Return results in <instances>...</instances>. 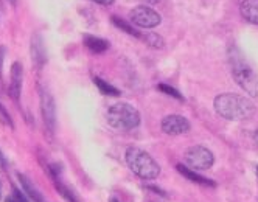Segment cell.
Masks as SVG:
<instances>
[{
	"label": "cell",
	"mask_w": 258,
	"mask_h": 202,
	"mask_svg": "<svg viewBox=\"0 0 258 202\" xmlns=\"http://www.w3.org/2000/svg\"><path fill=\"white\" fill-rule=\"evenodd\" d=\"M213 107L219 117L230 121H243L252 118L256 107L255 104L238 94H221L215 98Z\"/></svg>",
	"instance_id": "6da1fadb"
},
{
	"label": "cell",
	"mask_w": 258,
	"mask_h": 202,
	"mask_svg": "<svg viewBox=\"0 0 258 202\" xmlns=\"http://www.w3.org/2000/svg\"><path fill=\"white\" fill-rule=\"evenodd\" d=\"M229 61H230L232 77L236 81V84L241 89H244V92L249 97L256 98L258 97V77L252 70V67L246 62L243 54L235 47L230 48L229 51Z\"/></svg>",
	"instance_id": "7a4b0ae2"
},
{
	"label": "cell",
	"mask_w": 258,
	"mask_h": 202,
	"mask_svg": "<svg viewBox=\"0 0 258 202\" xmlns=\"http://www.w3.org/2000/svg\"><path fill=\"white\" fill-rule=\"evenodd\" d=\"M124 159H126L127 167L140 179L151 180V179H156L160 173L159 163L148 153H145L140 148H127Z\"/></svg>",
	"instance_id": "3957f363"
},
{
	"label": "cell",
	"mask_w": 258,
	"mask_h": 202,
	"mask_svg": "<svg viewBox=\"0 0 258 202\" xmlns=\"http://www.w3.org/2000/svg\"><path fill=\"white\" fill-rule=\"evenodd\" d=\"M107 123L118 131H131L140 124V114L133 104L115 103L106 114Z\"/></svg>",
	"instance_id": "277c9868"
},
{
	"label": "cell",
	"mask_w": 258,
	"mask_h": 202,
	"mask_svg": "<svg viewBox=\"0 0 258 202\" xmlns=\"http://www.w3.org/2000/svg\"><path fill=\"white\" fill-rule=\"evenodd\" d=\"M183 159H185V163H187L188 168L199 170V171L212 168V165L215 162V157H213L212 151L207 150L206 146H199V145L188 148L185 151Z\"/></svg>",
	"instance_id": "5b68a950"
},
{
	"label": "cell",
	"mask_w": 258,
	"mask_h": 202,
	"mask_svg": "<svg viewBox=\"0 0 258 202\" xmlns=\"http://www.w3.org/2000/svg\"><path fill=\"white\" fill-rule=\"evenodd\" d=\"M39 100L44 126L50 134H53L54 127H56V106H54V100L50 92L44 87H39Z\"/></svg>",
	"instance_id": "8992f818"
},
{
	"label": "cell",
	"mask_w": 258,
	"mask_h": 202,
	"mask_svg": "<svg viewBox=\"0 0 258 202\" xmlns=\"http://www.w3.org/2000/svg\"><path fill=\"white\" fill-rule=\"evenodd\" d=\"M131 22L139 28L150 30L162 22V17L156 10L145 5H139L131 11Z\"/></svg>",
	"instance_id": "52a82bcc"
},
{
	"label": "cell",
	"mask_w": 258,
	"mask_h": 202,
	"mask_svg": "<svg viewBox=\"0 0 258 202\" xmlns=\"http://www.w3.org/2000/svg\"><path fill=\"white\" fill-rule=\"evenodd\" d=\"M162 131L168 136H180L190 131V121L182 115H168L162 120Z\"/></svg>",
	"instance_id": "ba28073f"
},
{
	"label": "cell",
	"mask_w": 258,
	"mask_h": 202,
	"mask_svg": "<svg viewBox=\"0 0 258 202\" xmlns=\"http://www.w3.org/2000/svg\"><path fill=\"white\" fill-rule=\"evenodd\" d=\"M11 81H10V87H8V94L13 98V101H19L21 100V94H22V84H24V65L21 62H13L11 70Z\"/></svg>",
	"instance_id": "9c48e42d"
},
{
	"label": "cell",
	"mask_w": 258,
	"mask_h": 202,
	"mask_svg": "<svg viewBox=\"0 0 258 202\" xmlns=\"http://www.w3.org/2000/svg\"><path fill=\"white\" fill-rule=\"evenodd\" d=\"M176 170H177L183 177H187L188 180H191V182H195V183H199V185H204V187H216V183H215L213 180H210L209 177H204V176H201V174L195 173V170L188 168L187 165L179 163L177 167H176Z\"/></svg>",
	"instance_id": "30bf717a"
},
{
	"label": "cell",
	"mask_w": 258,
	"mask_h": 202,
	"mask_svg": "<svg viewBox=\"0 0 258 202\" xmlns=\"http://www.w3.org/2000/svg\"><path fill=\"white\" fill-rule=\"evenodd\" d=\"M31 59L38 67L45 64V48L39 34H34L31 38Z\"/></svg>",
	"instance_id": "8fae6325"
},
{
	"label": "cell",
	"mask_w": 258,
	"mask_h": 202,
	"mask_svg": "<svg viewBox=\"0 0 258 202\" xmlns=\"http://www.w3.org/2000/svg\"><path fill=\"white\" fill-rule=\"evenodd\" d=\"M239 13L247 22L258 25V0H243Z\"/></svg>",
	"instance_id": "7c38bea8"
},
{
	"label": "cell",
	"mask_w": 258,
	"mask_h": 202,
	"mask_svg": "<svg viewBox=\"0 0 258 202\" xmlns=\"http://www.w3.org/2000/svg\"><path fill=\"white\" fill-rule=\"evenodd\" d=\"M17 177H19L21 187L24 188V191L28 194V197H30V199H33L34 202H44L42 194L39 193V190H38V188H36V187L33 185V182H31L27 176H24V174H17Z\"/></svg>",
	"instance_id": "4fadbf2b"
},
{
	"label": "cell",
	"mask_w": 258,
	"mask_h": 202,
	"mask_svg": "<svg viewBox=\"0 0 258 202\" xmlns=\"http://www.w3.org/2000/svg\"><path fill=\"white\" fill-rule=\"evenodd\" d=\"M84 44L94 53H103L109 48V42H106L101 38H95V36H84Z\"/></svg>",
	"instance_id": "5bb4252c"
},
{
	"label": "cell",
	"mask_w": 258,
	"mask_h": 202,
	"mask_svg": "<svg viewBox=\"0 0 258 202\" xmlns=\"http://www.w3.org/2000/svg\"><path fill=\"white\" fill-rule=\"evenodd\" d=\"M92 81H94V83L97 84V87L100 89L101 94H104V95H110V97H118V95H120V90H118V89H115L112 84L106 83L104 80H101V78H98V77H94V78H92Z\"/></svg>",
	"instance_id": "9a60e30c"
},
{
	"label": "cell",
	"mask_w": 258,
	"mask_h": 202,
	"mask_svg": "<svg viewBox=\"0 0 258 202\" xmlns=\"http://www.w3.org/2000/svg\"><path fill=\"white\" fill-rule=\"evenodd\" d=\"M112 22L117 25V28H120V30L126 31L127 34L136 36V38H143V34H142L139 30H136V28H134V27H131V25H127L123 19H118V17H112Z\"/></svg>",
	"instance_id": "2e32d148"
},
{
	"label": "cell",
	"mask_w": 258,
	"mask_h": 202,
	"mask_svg": "<svg viewBox=\"0 0 258 202\" xmlns=\"http://www.w3.org/2000/svg\"><path fill=\"white\" fill-rule=\"evenodd\" d=\"M146 44L154 47V48H162L163 47V39H162V36L156 34V33H146L143 34V38H142Z\"/></svg>",
	"instance_id": "e0dca14e"
},
{
	"label": "cell",
	"mask_w": 258,
	"mask_h": 202,
	"mask_svg": "<svg viewBox=\"0 0 258 202\" xmlns=\"http://www.w3.org/2000/svg\"><path fill=\"white\" fill-rule=\"evenodd\" d=\"M157 89H159L160 92H163V94L171 95V97H174V98H177V100L183 101V95L180 94L179 90H176L174 87H171V86H167V84H159V86H157Z\"/></svg>",
	"instance_id": "ac0fdd59"
},
{
	"label": "cell",
	"mask_w": 258,
	"mask_h": 202,
	"mask_svg": "<svg viewBox=\"0 0 258 202\" xmlns=\"http://www.w3.org/2000/svg\"><path fill=\"white\" fill-rule=\"evenodd\" d=\"M0 118H2L10 127H14V123H13V120H11V117H10V114H8V111L7 109L2 106V103H0Z\"/></svg>",
	"instance_id": "d6986e66"
},
{
	"label": "cell",
	"mask_w": 258,
	"mask_h": 202,
	"mask_svg": "<svg viewBox=\"0 0 258 202\" xmlns=\"http://www.w3.org/2000/svg\"><path fill=\"white\" fill-rule=\"evenodd\" d=\"M7 56V48L4 45H0V80L4 77V61Z\"/></svg>",
	"instance_id": "ffe728a7"
},
{
	"label": "cell",
	"mask_w": 258,
	"mask_h": 202,
	"mask_svg": "<svg viewBox=\"0 0 258 202\" xmlns=\"http://www.w3.org/2000/svg\"><path fill=\"white\" fill-rule=\"evenodd\" d=\"M13 196L17 199V202H30V200L27 199V196H25L19 188H16V187H14V190H13Z\"/></svg>",
	"instance_id": "44dd1931"
},
{
	"label": "cell",
	"mask_w": 258,
	"mask_h": 202,
	"mask_svg": "<svg viewBox=\"0 0 258 202\" xmlns=\"http://www.w3.org/2000/svg\"><path fill=\"white\" fill-rule=\"evenodd\" d=\"M92 2H97L100 5H112L114 0H92Z\"/></svg>",
	"instance_id": "7402d4cb"
},
{
	"label": "cell",
	"mask_w": 258,
	"mask_h": 202,
	"mask_svg": "<svg viewBox=\"0 0 258 202\" xmlns=\"http://www.w3.org/2000/svg\"><path fill=\"white\" fill-rule=\"evenodd\" d=\"M5 202H17V199L11 194V196H8V197L5 199Z\"/></svg>",
	"instance_id": "603a6c76"
},
{
	"label": "cell",
	"mask_w": 258,
	"mask_h": 202,
	"mask_svg": "<svg viewBox=\"0 0 258 202\" xmlns=\"http://www.w3.org/2000/svg\"><path fill=\"white\" fill-rule=\"evenodd\" d=\"M145 2H148V4H153V5H154V4H159L160 0H145Z\"/></svg>",
	"instance_id": "cb8c5ba5"
},
{
	"label": "cell",
	"mask_w": 258,
	"mask_h": 202,
	"mask_svg": "<svg viewBox=\"0 0 258 202\" xmlns=\"http://www.w3.org/2000/svg\"><path fill=\"white\" fill-rule=\"evenodd\" d=\"M253 139H255V142H256V145H258V131L253 134Z\"/></svg>",
	"instance_id": "d4e9b609"
},
{
	"label": "cell",
	"mask_w": 258,
	"mask_h": 202,
	"mask_svg": "<svg viewBox=\"0 0 258 202\" xmlns=\"http://www.w3.org/2000/svg\"><path fill=\"white\" fill-rule=\"evenodd\" d=\"M8 2H10L11 5H16V0H8Z\"/></svg>",
	"instance_id": "484cf974"
},
{
	"label": "cell",
	"mask_w": 258,
	"mask_h": 202,
	"mask_svg": "<svg viewBox=\"0 0 258 202\" xmlns=\"http://www.w3.org/2000/svg\"><path fill=\"white\" fill-rule=\"evenodd\" d=\"M110 202H118V200H117V199H112V200H110Z\"/></svg>",
	"instance_id": "4316f807"
},
{
	"label": "cell",
	"mask_w": 258,
	"mask_h": 202,
	"mask_svg": "<svg viewBox=\"0 0 258 202\" xmlns=\"http://www.w3.org/2000/svg\"><path fill=\"white\" fill-rule=\"evenodd\" d=\"M256 176H258V167H256Z\"/></svg>",
	"instance_id": "83f0119b"
}]
</instances>
